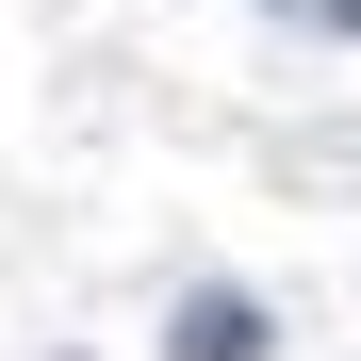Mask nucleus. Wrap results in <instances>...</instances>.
<instances>
[{
	"label": "nucleus",
	"mask_w": 361,
	"mask_h": 361,
	"mask_svg": "<svg viewBox=\"0 0 361 361\" xmlns=\"http://www.w3.org/2000/svg\"><path fill=\"white\" fill-rule=\"evenodd\" d=\"M164 361H279V329H263V295L197 279V295H180V329H164Z\"/></svg>",
	"instance_id": "nucleus-1"
},
{
	"label": "nucleus",
	"mask_w": 361,
	"mask_h": 361,
	"mask_svg": "<svg viewBox=\"0 0 361 361\" xmlns=\"http://www.w3.org/2000/svg\"><path fill=\"white\" fill-rule=\"evenodd\" d=\"M263 17H312V33H345V49H361V0H263Z\"/></svg>",
	"instance_id": "nucleus-2"
}]
</instances>
